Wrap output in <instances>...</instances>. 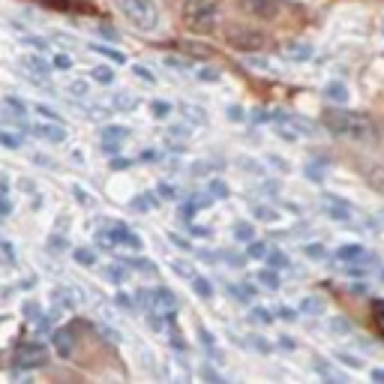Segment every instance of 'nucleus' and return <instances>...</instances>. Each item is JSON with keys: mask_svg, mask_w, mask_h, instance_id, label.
Returning <instances> with one entry per match:
<instances>
[{"mask_svg": "<svg viewBox=\"0 0 384 384\" xmlns=\"http://www.w3.org/2000/svg\"><path fill=\"white\" fill-rule=\"evenodd\" d=\"M366 180H370L375 190H381V192H384V168H381V166L366 168Z\"/></svg>", "mask_w": 384, "mask_h": 384, "instance_id": "b1692460", "label": "nucleus"}, {"mask_svg": "<svg viewBox=\"0 0 384 384\" xmlns=\"http://www.w3.org/2000/svg\"><path fill=\"white\" fill-rule=\"evenodd\" d=\"M21 66H25V69H30V73H34V75H42V78L51 73V69H49V64H45L42 57H36V54H25V57H21Z\"/></svg>", "mask_w": 384, "mask_h": 384, "instance_id": "4468645a", "label": "nucleus"}, {"mask_svg": "<svg viewBox=\"0 0 384 384\" xmlns=\"http://www.w3.org/2000/svg\"><path fill=\"white\" fill-rule=\"evenodd\" d=\"M268 261H270V268L273 270H282V268H288V258H285V253H268Z\"/></svg>", "mask_w": 384, "mask_h": 384, "instance_id": "473e14b6", "label": "nucleus"}, {"mask_svg": "<svg viewBox=\"0 0 384 384\" xmlns=\"http://www.w3.org/2000/svg\"><path fill=\"white\" fill-rule=\"evenodd\" d=\"M253 214H255L258 219H261V222H277V219H279L277 210H273V207H264V205H255V207H253Z\"/></svg>", "mask_w": 384, "mask_h": 384, "instance_id": "a878e982", "label": "nucleus"}, {"mask_svg": "<svg viewBox=\"0 0 384 384\" xmlns=\"http://www.w3.org/2000/svg\"><path fill=\"white\" fill-rule=\"evenodd\" d=\"M246 64H249V66H258V69H268V66H270V64H268V60H264V57H249Z\"/></svg>", "mask_w": 384, "mask_h": 384, "instance_id": "6e6d98bb", "label": "nucleus"}, {"mask_svg": "<svg viewBox=\"0 0 384 384\" xmlns=\"http://www.w3.org/2000/svg\"><path fill=\"white\" fill-rule=\"evenodd\" d=\"M324 309V297H303L300 300V312H307V316H321Z\"/></svg>", "mask_w": 384, "mask_h": 384, "instance_id": "dca6fc26", "label": "nucleus"}, {"mask_svg": "<svg viewBox=\"0 0 384 384\" xmlns=\"http://www.w3.org/2000/svg\"><path fill=\"white\" fill-rule=\"evenodd\" d=\"M108 105H112V108H136V99H132L129 93H123V97H114Z\"/></svg>", "mask_w": 384, "mask_h": 384, "instance_id": "c9c22d12", "label": "nucleus"}, {"mask_svg": "<svg viewBox=\"0 0 384 384\" xmlns=\"http://www.w3.org/2000/svg\"><path fill=\"white\" fill-rule=\"evenodd\" d=\"M190 282H192V288H195V294H199V297H210V294H214V288H210V282H207V279L192 277Z\"/></svg>", "mask_w": 384, "mask_h": 384, "instance_id": "cd10ccee", "label": "nucleus"}, {"mask_svg": "<svg viewBox=\"0 0 384 384\" xmlns=\"http://www.w3.org/2000/svg\"><path fill=\"white\" fill-rule=\"evenodd\" d=\"M199 81H219V69H214V66L199 69Z\"/></svg>", "mask_w": 384, "mask_h": 384, "instance_id": "58836bf2", "label": "nucleus"}, {"mask_svg": "<svg viewBox=\"0 0 384 384\" xmlns=\"http://www.w3.org/2000/svg\"><path fill=\"white\" fill-rule=\"evenodd\" d=\"M117 307H123V309H132V300L127 294H117Z\"/></svg>", "mask_w": 384, "mask_h": 384, "instance_id": "bf43d9fd", "label": "nucleus"}, {"mask_svg": "<svg viewBox=\"0 0 384 384\" xmlns=\"http://www.w3.org/2000/svg\"><path fill=\"white\" fill-rule=\"evenodd\" d=\"M162 64H166V66H171V69H192V64H190V60L168 57V54H166V57H162Z\"/></svg>", "mask_w": 384, "mask_h": 384, "instance_id": "e433bc0d", "label": "nucleus"}, {"mask_svg": "<svg viewBox=\"0 0 384 384\" xmlns=\"http://www.w3.org/2000/svg\"><path fill=\"white\" fill-rule=\"evenodd\" d=\"M246 255H249V258H264V255H268V246H264V244H258V240H249Z\"/></svg>", "mask_w": 384, "mask_h": 384, "instance_id": "f704fd0d", "label": "nucleus"}, {"mask_svg": "<svg viewBox=\"0 0 384 384\" xmlns=\"http://www.w3.org/2000/svg\"><path fill=\"white\" fill-rule=\"evenodd\" d=\"M277 318H282V321H294V318H297V312H294V309H288V307H279V309H277Z\"/></svg>", "mask_w": 384, "mask_h": 384, "instance_id": "603ef678", "label": "nucleus"}, {"mask_svg": "<svg viewBox=\"0 0 384 384\" xmlns=\"http://www.w3.org/2000/svg\"><path fill=\"white\" fill-rule=\"evenodd\" d=\"M327 331H331V333H351V331H355V324H351L348 318H331V321H327Z\"/></svg>", "mask_w": 384, "mask_h": 384, "instance_id": "aec40b11", "label": "nucleus"}, {"mask_svg": "<svg viewBox=\"0 0 384 384\" xmlns=\"http://www.w3.org/2000/svg\"><path fill=\"white\" fill-rule=\"evenodd\" d=\"M51 342H54V351H57L60 357L73 355V333H69V331H54Z\"/></svg>", "mask_w": 384, "mask_h": 384, "instance_id": "ddd939ff", "label": "nucleus"}, {"mask_svg": "<svg viewBox=\"0 0 384 384\" xmlns=\"http://www.w3.org/2000/svg\"><path fill=\"white\" fill-rule=\"evenodd\" d=\"M73 258H75L78 264H84V268H93V264H97V255H93L90 249H75Z\"/></svg>", "mask_w": 384, "mask_h": 384, "instance_id": "7c9ffc66", "label": "nucleus"}, {"mask_svg": "<svg viewBox=\"0 0 384 384\" xmlns=\"http://www.w3.org/2000/svg\"><path fill=\"white\" fill-rule=\"evenodd\" d=\"M90 78H93V81H99V84H112L114 73L108 66H97V69H90Z\"/></svg>", "mask_w": 384, "mask_h": 384, "instance_id": "393cba45", "label": "nucleus"}, {"mask_svg": "<svg viewBox=\"0 0 384 384\" xmlns=\"http://www.w3.org/2000/svg\"><path fill=\"white\" fill-rule=\"evenodd\" d=\"M225 42H229L234 51L258 54L270 45V36L261 34V30H253V27H231L229 34H225Z\"/></svg>", "mask_w": 384, "mask_h": 384, "instance_id": "39448f33", "label": "nucleus"}, {"mask_svg": "<svg viewBox=\"0 0 384 384\" xmlns=\"http://www.w3.org/2000/svg\"><path fill=\"white\" fill-rule=\"evenodd\" d=\"M10 214V201H6V195H0V216Z\"/></svg>", "mask_w": 384, "mask_h": 384, "instance_id": "680f3d73", "label": "nucleus"}, {"mask_svg": "<svg viewBox=\"0 0 384 384\" xmlns=\"http://www.w3.org/2000/svg\"><path fill=\"white\" fill-rule=\"evenodd\" d=\"M132 73H136L138 78H144L147 84H153V81H156V75H153V73H151V69H147V66H132Z\"/></svg>", "mask_w": 384, "mask_h": 384, "instance_id": "c03bdc74", "label": "nucleus"}, {"mask_svg": "<svg viewBox=\"0 0 384 384\" xmlns=\"http://www.w3.org/2000/svg\"><path fill=\"white\" fill-rule=\"evenodd\" d=\"M117 6L144 34H153L159 27V6H156V0H117Z\"/></svg>", "mask_w": 384, "mask_h": 384, "instance_id": "7ed1b4c3", "label": "nucleus"}, {"mask_svg": "<svg viewBox=\"0 0 384 384\" xmlns=\"http://www.w3.org/2000/svg\"><path fill=\"white\" fill-rule=\"evenodd\" d=\"M240 3H244V10L249 15H255V18H261V21H270V18H277L279 15L277 0H240Z\"/></svg>", "mask_w": 384, "mask_h": 384, "instance_id": "1a4fd4ad", "label": "nucleus"}, {"mask_svg": "<svg viewBox=\"0 0 384 384\" xmlns=\"http://www.w3.org/2000/svg\"><path fill=\"white\" fill-rule=\"evenodd\" d=\"M324 127L340 138H348V141H375L379 138V129L375 123L370 120L366 114L360 112H346V108H327L324 112Z\"/></svg>", "mask_w": 384, "mask_h": 384, "instance_id": "f257e3e1", "label": "nucleus"}, {"mask_svg": "<svg viewBox=\"0 0 384 384\" xmlns=\"http://www.w3.org/2000/svg\"><path fill=\"white\" fill-rule=\"evenodd\" d=\"M73 192H75V199L81 201V205H90V199H88V195H84V190H81V186H73Z\"/></svg>", "mask_w": 384, "mask_h": 384, "instance_id": "13d9d810", "label": "nucleus"}, {"mask_svg": "<svg viewBox=\"0 0 384 384\" xmlns=\"http://www.w3.org/2000/svg\"><path fill=\"white\" fill-rule=\"evenodd\" d=\"M324 97L333 99V103H346V99H348V88H346V84H340V81H333V84H327V88H324Z\"/></svg>", "mask_w": 384, "mask_h": 384, "instance_id": "f3484780", "label": "nucleus"}, {"mask_svg": "<svg viewBox=\"0 0 384 384\" xmlns=\"http://www.w3.org/2000/svg\"><path fill=\"white\" fill-rule=\"evenodd\" d=\"M153 205H156L153 199H136V201H132V207H136V210H151Z\"/></svg>", "mask_w": 384, "mask_h": 384, "instance_id": "864d4df0", "label": "nucleus"}, {"mask_svg": "<svg viewBox=\"0 0 384 384\" xmlns=\"http://www.w3.org/2000/svg\"><path fill=\"white\" fill-rule=\"evenodd\" d=\"M99 30H103V36H108V39H114V36H117L112 27H99Z\"/></svg>", "mask_w": 384, "mask_h": 384, "instance_id": "774afa93", "label": "nucleus"}, {"mask_svg": "<svg viewBox=\"0 0 384 384\" xmlns=\"http://www.w3.org/2000/svg\"><path fill=\"white\" fill-rule=\"evenodd\" d=\"M372 327L384 340V300H372Z\"/></svg>", "mask_w": 384, "mask_h": 384, "instance_id": "a211bd4d", "label": "nucleus"}, {"mask_svg": "<svg viewBox=\"0 0 384 384\" xmlns=\"http://www.w3.org/2000/svg\"><path fill=\"white\" fill-rule=\"evenodd\" d=\"M123 138H129L127 127H105L103 129V141H123Z\"/></svg>", "mask_w": 384, "mask_h": 384, "instance_id": "4be33fe9", "label": "nucleus"}, {"mask_svg": "<svg viewBox=\"0 0 384 384\" xmlns=\"http://www.w3.org/2000/svg\"><path fill=\"white\" fill-rule=\"evenodd\" d=\"M258 282H261V285H268L270 292H277L279 288V277H277V270H258Z\"/></svg>", "mask_w": 384, "mask_h": 384, "instance_id": "5701e85b", "label": "nucleus"}, {"mask_svg": "<svg viewBox=\"0 0 384 384\" xmlns=\"http://www.w3.org/2000/svg\"><path fill=\"white\" fill-rule=\"evenodd\" d=\"M136 300L151 312V316H159V318H171L175 316V307H177L175 294H171L168 288H138Z\"/></svg>", "mask_w": 384, "mask_h": 384, "instance_id": "20e7f679", "label": "nucleus"}, {"mask_svg": "<svg viewBox=\"0 0 384 384\" xmlns=\"http://www.w3.org/2000/svg\"><path fill=\"white\" fill-rule=\"evenodd\" d=\"M234 238L244 240V244H249V240H253V225H249V222H238V225H234Z\"/></svg>", "mask_w": 384, "mask_h": 384, "instance_id": "2f4dec72", "label": "nucleus"}, {"mask_svg": "<svg viewBox=\"0 0 384 384\" xmlns=\"http://www.w3.org/2000/svg\"><path fill=\"white\" fill-rule=\"evenodd\" d=\"M370 375H372V381H384V370H372Z\"/></svg>", "mask_w": 384, "mask_h": 384, "instance_id": "69168bd1", "label": "nucleus"}, {"mask_svg": "<svg viewBox=\"0 0 384 384\" xmlns=\"http://www.w3.org/2000/svg\"><path fill=\"white\" fill-rule=\"evenodd\" d=\"M231 297H238V300H249V297H255V288L253 285H229Z\"/></svg>", "mask_w": 384, "mask_h": 384, "instance_id": "c756f323", "label": "nucleus"}, {"mask_svg": "<svg viewBox=\"0 0 384 384\" xmlns=\"http://www.w3.org/2000/svg\"><path fill=\"white\" fill-rule=\"evenodd\" d=\"M25 42L30 45V49H36V51H49V42H45V39H39V36L25 34Z\"/></svg>", "mask_w": 384, "mask_h": 384, "instance_id": "4c0bfd02", "label": "nucleus"}, {"mask_svg": "<svg viewBox=\"0 0 384 384\" xmlns=\"http://www.w3.org/2000/svg\"><path fill=\"white\" fill-rule=\"evenodd\" d=\"M127 264H132V268L141 270V273H156V268L147 261V258H144V261H141V258H132V261H127Z\"/></svg>", "mask_w": 384, "mask_h": 384, "instance_id": "ea45409f", "label": "nucleus"}, {"mask_svg": "<svg viewBox=\"0 0 384 384\" xmlns=\"http://www.w3.org/2000/svg\"><path fill=\"white\" fill-rule=\"evenodd\" d=\"M103 151H105V153H117V151H120V144H114V141H105Z\"/></svg>", "mask_w": 384, "mask_h": 384, "instance_id": "e2e57ef3", "label": "nucleus"}, {"mask_svg": "<svg viewBox=\"0 0 384 384\" xmlns=\"http://www.w3.org/2000/svg\"><path fill=\"white\" fill-rule=\"evenodd\" d=\"M93 51L97 54H103V57H108V60H114V64H127V54L123 51H117V49H112V45H93Z\"/></svg>", "mask_w": 384, "mask_h": 384, "instance_id": "6ab92c4d", "label": "nucleus"}, {"mask_svg": "<svg viewBox=\"0 0 384 384\" xmlns=\"http://www.w3.org/2000/svg\"><path fill=\"white\" fill-rule=\"evenodd\" d=\"M321 207H324V214L331 219H336V222H348L351 219V207L346 205V201L333 199V195H324V199H321Z\"/></svg>", "mask_w": 384, "mask_h": 384, "instance_id": "9d476101", "label": "nucleus"}, {"mask_svg": "<svg viewBox=\"0 0 384 384\" xmlns=\"http://www.w3.org/2000/svg\"><path fill=\"white\" fill-rule=\"evenodd\" d=\"M127 268H120V264H108V268H105V277L108 279H112V282H117V285H120V282L123 279H127Z\"/></svg>", "mask_w": 384, "mask_h": 384, "instance_id": "bb28decb", "label": "nucleus"}, {"mask_svg": "<svg viewBox=\"0 0 384 384\" xmlns=\"http://www.w3.org/2000/svg\"><path fill=\"white\" fill-rule=\"evenodd\" d=\"M151 112H153L156 117H168V114H171V105H168V103H153Z\"/></svg>", "mask_w": 384, "mask_h": 384, "instance_id": "49530a36", "label": "nucleus"}, {"mask_svg": "<svg viewBox=\"0 0 384 384\" xmlns=\"http://www.w3.org/2000/svg\"><path fill=\"white\" fill-rule=\"evenodd\" d=\"M219 18V0H186L183 3V25L195 34H207Z\"/></svg>", "mask_w": 384, "mask_h": 384, "instance_id": "f03ea898", "label": "nucleus"}, {"mask_svg": "<svg viewBox=\"0 0 384 384\" xmlns=\"http://www.w3.org/2000/svg\"><path fill=\"white\" fill-rule=\"evenodd\" d=\"M51 303H54V309L73 312V309L81 307V294H78V288H73V285H57L51 292Z\"/></svg>", "mask_w": 384, "mask_h": 384, "instance_id": "6e6552de", "label": "nucleus"}, {"mask_svg": "<svg viewBox=\"0 0 384 384\" xmlns=\"http://www.w3.org/2000/svg\"><path fill=\"white\" fill-rule=\"evenodd\" d=\"M99 240H103L105 246H127V249H141V238L138 234H132L129 229H123V225H117V229H108L99 234Z\"/></svg>", "mask_w": 384, "mask_h": 384, "instance_id": "0eeeda50", "label": "nucleus"}, {"mask_svg": "<svg viewBox=\"0 0 384 384\" xmlns=\"http://www.w3.org/2000/svg\"><path fill=\"white\" fill-rule=\"evenodd\" d=\"M168 240H171V244H175L177 249H192V244H190V240H183V238H180V234H168Z\"/></svg>", "mask_w": 384, "mask_h": 384, "instance_id": "3c124183", "label": "nucleus"}, {"mask_svg": "<svg viewBox=\"0 0 384 384\" xmlns=\"http://www.w3.org/2000/svg\"><path fill=\"white\" fill-rule=\"evenodd\" d=\"M159 195L162 199H168V201H177V190L175 186H168V183H159Z\"/></svg>", "mask_w": 384, "mask_h": 384, "instance_id": "de8ad7c7", "label": "nucleus"}, {"mask_svg": "<svg viewBox=\"0 0 384 384\" xmlns=\"http://www.w3.org/2000/svg\"><path fill=\"white\" fill-rule=\"evenodd\" d=\"M370 253H366L363 246H357V244H348V246H340L336 249V258L340 261H357V258H366Z\"/></svg>", "mask_w": 384, "mask_h": 384, "instance_id": "2eb2a0df", "label": "nucleus"}, {"mask_svg": "<svg viewBox=\"0 0 384 384\" xmlns=\"http://www.w3.org/2000/svg\"><path fill=\"white\" fill-rule=\"evenodd\" d=\"M54 66H57V69H69V66H73V57H69V54H57V57H54Z\"/></svg>", "mask_w": 384, "mask_h": 384, "instance_id": "8fccbe9b", "label": "nucleus"}, {"mask_svg": "<svg viewBox=\"0 0 384 384\" xmlns=\"http://www.w3.org/2000/svg\"><path fill=\"white\" fill-rule=\"evenodd\" d=\"M36 114H42V117H49V120H57L60 123V114L54 112V108H49V105H36Z\"/></svg>", "mask_w": 384, "mask_h": 384, "instance_id": "09e8293b", "label": "nucleus"}, {"mask_svg": "<svg viewBox=\"0 0 384 384\" xmlns=\"http://www.w3.org/2000/svg\"><path fill=\"white\" fill-rule=\"evenodd\" d=\"M249 318H253V321H258V324H270V321H273V316H270V309H261V307L249 312Z\"/></svg>", "mask_w": 384, "mask_h": 384, "instance_id": "72a5a7b5", "label": "nucleus"}, {"mask_svg": "<svg viewBox=\"0 0 384 384\" xmlns=\"http://www.w3.org/2000/svg\"><path fill=\"white\" fill-rule=\"evenodd\" d=\"M127 166H129V159H114V162H112V168H117V171L127 168Z\"/></svg>", "mask_w": 384, "mask_h": 384, "instance_id": "0e129e2a", "label": "nucleus"}, {"mask_svg": "<svg viewBox=\"0 0 384 384\" xmlns=\"http://www.w3.org/2000/svg\"><path fill=\"white\" fill-rule=\"evenodd\" d=\"M229 117H231V120H244V108L231 105V108H229Z\"/></svg>", "mask_w": 384, "mask_h": 384, "instance_id": "4d7b16f0", "label": "nucleus"}, {"mask_svg": "<svg viewBox=\"0 0 384 384\" xmlns=\"http://www.w3.org/2000/svg\"><path fill=\"white\" fill-rule=\"evenodd\" d=\"M336 357H340L346 366H351V370H360V360L357 357H351V355H336Z\"/></svg>", "mask_w": 384, "mask_h": 384, "instance_id": "5fc2aeb1", "label": "nucleus"}, {"mask_svg": "<svg viewBox=\"0 0 384 384\" xmlns=\"http://www.w3.org/2000/svg\"><path fill=\"white\" fill-rule=\"evenodd\" d=\"M282 54H285L288 60H294V64H303V60L312 57V45H307V42H292V45H285V49H282Z\"/></svg>", "mask_w": 384, "mask_h": 384, "instance_id": "f8f14e48", "label": "nucleus"}, {"mask_svg": "<svg viewBox=\"0 0 384 384\" xmlns=\"http://www.w3.org/2000/svg\"><path fill=\"white\" fill-rule=\"evenodd\" d=\"M180 112H183V117H186V120H195V123H205V120H207V114L201 112V108L190 105V103H183V105H180Z\"/></svg>", "mask_w": 384, "mask_h": 384, "instance_id": "412c9836", "label": "nucleus"}, {"mask_svg": "<svg viewBox=\"0 0 384 384\" xmlns=\"http://www.w3.org/2000/svg\"><path fill=\"white\" fill-rule=\"evenodd\" d=\"M3 103H6V105H10V108H12V112H15V114H18V117H25V112H27V105H25V103H18V99H15V97H6V99H3Z\"/></svg>", "mask_w": 384, "mask_h": 384, "instance_id": "79ce46f5", "label": "nucleus"}, {"mask_svg": "<svg viewBox=\"0 0 384 384\" xmlns=\"http://www.w3.org/2000/svg\"><path fill=\"white\" fill-rule=\"evenodd\" d=\"M307 177H309V180H321V171H318V166H309V168H307Z\"/></svg>", "mask_w": 384, "mask_h": 384, "instance_id": "052dcab7", "label": "nucleus"}, {"mask_svg": "<svg viewBox=\"0 0 384 384\" xmlns=\"http://www.w3.org/2000/svg\"><path fill=\"white\" fill-rule=\"evenodd\" d=\"M207 192H210V199H229V186H225L222 180H210Z\"/></svg>", "mask_w": 384, "mask_h": 384, "instance_id": "c85d7f7f", "label": "nucleus"}, {"mask_svg": "<svg viewBox=\"0 0 384 384\" xmlns=\"http://www.w3.org/2000/svg\"><path fill=\"white\" fill-rule=\"evenodd\" d=\"M279 346H282V348H294V342L288 340V336H282V340H279Z\"/></svg>", "mask_w": 384, "mask_h": 384, "instance_id": "338daca9", "label": "nucleus"}, {"mask_svg": "<svg viewBox=\"0 0 384 384\" xmlns=\"http://www.w3.org/2000/svg\"><path fill=\"white\" fill-rule=\"evenodd\" d=\"M30 132L39 138H45V141H66V129L60 127L57 120H49V123H34L30 127Z\"/></svg>", "mask_w": 384, "mask_h": 384, "instance_id": "9b49d317", "label": "nucleus"}, {"mask_svg": "<svg viewBox=\"0 0 384 384\" xmlns=\"http://www.w3.org/2000/svg\"><path fill=\"white\" fill-rule=\"evenodd\" d=\"M66 90H69V93H75V97H88V81H73Z\"/></svg>", "mask_w": 384, "mask_h": 384, "instance_id": "a18cd8bd", "label": "nucleus"}, {"mask_svg": "<svg viewBox=\"0 0 384 384\" xmlns=\"http://www.w3.org/2000/svg\"><path fill=\"white\" fill-rule=\"evenodd\" d=\"M12 363L18 366V370H36V366L49 363V348L39 346V342H25V346L15 348Z\"/></svg>", "mask_w": 384, "mask_h": 384, "instance_id": "423d86ee", "label": "nucleus"}, {"mask_svg": "<svg viewBox=\"0 0 384 384\" xmlns=\"http://www.w3.org/2000/svg\"><path fill=\"white\" fill-rule=\"evenodd\" d=\"M246 342H249V346H253L255 351H261V355H268V351H270V342H264L261 336H249Z\"/></svg>", "mask_w": 384, "mask_h": 384, "instance_id": "a19ab883", "label": "nucleus"}, {"mask_svg": "<svg viewBox=\"0 0 384 384\" xmlns=\"http://www.w3.org/2000/svg\"><path fill=\"white\" fill-rule=\"evenodd\" d=\"M303 253H307L309 258H324L327 253H324V246L321 244H309V246H303Z\"/></svg>", "mask_w": 384, "mask_h": 384, "instance_id": "37998d69", "label": "nucleus"}]
</instances>
